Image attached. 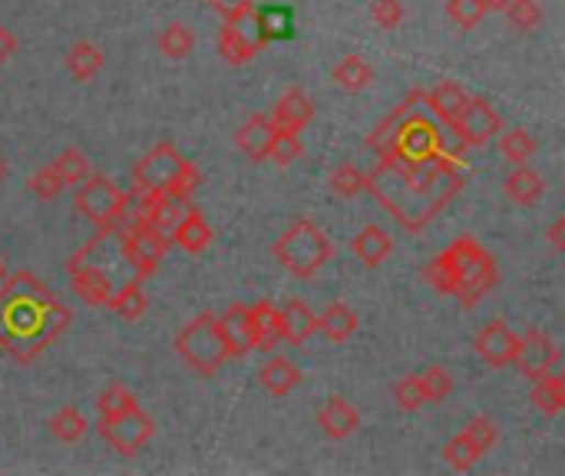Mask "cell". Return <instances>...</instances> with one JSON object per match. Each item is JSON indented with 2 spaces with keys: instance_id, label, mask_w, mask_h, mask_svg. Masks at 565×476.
<instances>
[{
  "instance_id": "15",
  "label": "cell",
  "mask_w": 565,
  "mask_h": 476,
  "mask_svg": "<svg viewBox=\"0 0 565 476\" xmlns=\"http://www.w3.org/2000/svg\"><path fill=\"white\" fill-rule=\"evenodd\" d=\"M215 328H219V337H222L229 357H245L248 351H255L252 314L245 305H232L222 318H215Z\"/></svg>"
},
{
  "instance_id": "19",
  "label": "cell",
  "mask_w": 565,
  "mask_h": 476,
  "mask_svg": "<svg viewBox=\"0 0 565 476\" xmlns=\"http://www.w3.org/2000/svg\"><path fill=\"white\" fill-rule=\"evenodd\" d=\"M361 417L357 410L344 400V397H328L321 407H318V427L324 430V436L331 440H344L357 430Z\"/></svg>"
},
{
  "instance_id": "21",
  "label": "cell",
  "mask_w": 565,
  "mask_h": 476,
  "mask_svg": "<svg viewBox=\"0 0 565 476\" xmlns=\"http://www.w3.org/2000/svg\"><path fill=\"white\" fill-rule=\"evenodd\" d=\"M272 120L268 117H252V120H245L242 126H239V133H235V143H239V150L252 159V163H265L268 159V143H272Z\"/></svg>"
},
{
  "instance_id": "27",
  "label": "cell",
  "mask_w": 565,
  "mask_h": 476,
  "mask_svg": "<svg viewBox=\"0 0 565 476\" xmlns=\"http://www.w3.org/2000/svg\"><path fill=\"white\" fill-rule=\"evenodd\" d=\"M255 21H258V31H262V37H265V44L288 41L291 31H295V14H291V8H285V4L255 8Z\"/></svg>"
},
{
  "instance_id": "31",
  "label": "cell",
  "mask_w": 565,
  "mask_h": 476,
  "mask_svg": "<svg viewBox=\"0 0 565 476\" xmlns=\"http://www.w3.org/2000/svg\"><path fill=\"white\" fill-rule=\"evenodd\" d=\"M420 100H423V93H420V90H413V93H410V97H407V100H403V103H400V107H397V110H394V113H390V117L374 130V136L367 140V146H370L377 156H387V153H390V143H394L397 126H400V123L417 110V103H420Z\"/></svg>"
},
{
  "instance_id": "39",
  "label": "cell",
  "mask_w": 565,
  "mask_h": 476,
  "mask_svg": "<svg viewBox=\"0 0 565 476\" xmlns=\"http://www.w3.org/2000/svg\"><path fill=\"white\" fill-rule=\"evenodd\" d=\"M54 169H57L64 186H80L90 176V163H87V156L80 150H64L60 159L54 163Z\"/></svg>"
},
{
  "instance_id": "38",
  "label": "cell",
  "mask_w": 565,
  "mask_h": 476,
  "mask_svg": "<svg viewBox=\"0 0 565 476\" xmlns=\"http://www.w3.org/2000/svg\"><path fill=\"white\" fill-rule=\"evenodd\" d=\"M499 150L512 166H525L529 156L535 153V140L525 130H509L506 136H499Z\"/></svg>"
},
{
  "instance_id": "12",
  "label": "cell",
  "mask_w": 565,
  "mask_h": 476,
  "mask_svg": "<svg viewBox=\"0 0 565 476\" xmlns=\"http://www.w3.org/2000/svg\"><path fill=\"white\" fill-rule=\"evenodd\" d=\"M450 126H453V133L459 136L463 146L479 150V146H486L502 130V120H499V113L486 100H466Z\"/></svg>"
},
{
  "instance_id": "9",
  "label": "cell",
  "mask_w": 565,
  "mask_h": 476,
  "mask_svg": "<svg viewBox=\"0 0 565 476\" xmlns=\"http://www.w3.org/2000/svg\"><path fill=\"white\" fill-rule=\"evenodd\" d=\"M153 433H156V423H153V417L140 403L123 410V413H117V417H100V436L120 456L140 453L153 440Z\"/></svg>"
},
{
  "instance_id": "16",
  "label": "cell",
  "mask_w": 565,
  "mask_h": 476,
  "mask_svg": "<svg viewBox=\"0 0 565 476\" xmlns=\"http://www.w3.org/2000/svg\"><path fill=\"white\" fill-rule=\"evenodd\" d=\"M476 354L489 364V367H506L512 364V354H516V334L506 328V321H489L479 334H476Z\"/></svg>"
},
{
  "instance_id": "20",
  "label": "cell",
  "mask_w": 565,
  "mask_h": 476,
  "mask_svg": "<svg viewBox=\"0 0 565 476\" xmlns=\"http://www.w3.org/2000/svg\"><path fill=\"white\" fill-rule=\"evenodd\" d=\"M278 324H281V341L288 344H301L318 331V314L304 305V301H285L278 308Z\"/></svg>"
},
{
  "instance_id": "55",
  "label": "cell",
  "mask_w": 565,
  "mask_h": 476,
  "mask_svg": "<svg viewBox=\"0 0 565 476\" xmlns=\"http://www.w3.org/2000/svg\"><path fill=\"white\" fill-rule=\"evenodd\" d=\"M4 278H8V265L0 262V285H4Z\"/></svg>"
},
{
  "instance_id": "7",
  "label": "cell",
  "mask_w": 565,
  "mask_h": 476,
  "mask_svg": "<svg viewBox=\"0 0 565 476\" xmlns=\"http://www.w3.org/2000/svg\"><path fill=\"white\" fill-rule=\"evenodd\" d=\"M166 248H169V235L153 229L143 215H133V219L126 215L120 222V252H123V258L130 262V268H133V275L140 281L149 278L159 268Z\"/></svg>"
},
{
  "instance_id": "18",
  "label": "cell",
  "mask_w": 565,
  "mask_h": 476,
  "mask_svg": "<svg viewBox=\"0 0 565 476\" xmlns=\"http://www.w3.org/2000/svg\"><path fill=\"white\" fill-rule=\"evenodd\" d=\"M272 130H288V133H301L311 120H314V103H311V97L308 93H301V90H288L278 103H275V110H272Z\"/></svg>"
},
{
  "instance_id": "51",
  "label": "cell",
  "mask_w": 565,
  "mask_h": 476,
  "mask_svg": "<svg viewBox=\"0 0 565 476\" xmlns=\"http://www.w3.org/2000/svg\"><path fill=\"white\" fill-rule=\"evenodd\" d=\"M206 4H209L215 14H222V21H229V18H239V14L252 11V8H255V0H206Z\"/></svg>"
},
{
  "instance_id": "10",
  "label": "cell",
  "mask_w": 565,
  "mask_h": 476,
  "mask_svg": "<svg viewBox=\"0 0 565 476\" xmlns=\"http://www.w3.org/2000/svg\"><path fill=\"white\" fill-rule=\"evenodd\" d=\"M219 57L229 64V67H242L248 64L252 57H258L268 44L258 31V21H255V8L239 14V18H229L225 27L219 31Z\"/></svg>"
},
{
  "instance_id": "24",
  "label": "cell",
  "mask_w": 565,
  "mask_h": 476,
  "mask_svg": "<svg viewBox=\"0 0 565 476\" xmlns=\"http://www.w3.org/2000/svg\"><path fill=\"white\" fill-rule=\"evenodd\" d=\"M529 400H532V407H535L539 413H545V417L562 413V410H565V380H562V374H552V370H549V374L535 377V380H532Z\"/></svg>"
},
{
  "instance_id": "41",
  "label": "cell",
  "mask_w": 565,
  "mask_h": 476,
  "mask_svg": "<svg viewBox=\"0 0 565 476\" xmlns=\"http://www.w3.org/2000/svg\"><path fill=\"white\" fill-rule=\"evenodd\" d=\"M136 403H140L136 394H133L130 387H123V384H110V387L97 397L100 417H117V413H123V410H130V407H136Z\"/></svg>"
},
{
  "instance_id": "32",
  "label": "cell",
  "mask_w": 565,
  "mask_h": 476,
  "mask_svg": "<svg viewBox=\"0 0 565 476\" xmlns=\"http://www.w3.org/2000/svg\"><path fill=\"white\" fill-rule=\"evenodd\" d=\"M67 70L77 77V80H93L100 70H103V51L97 47V44H74L70 51H67Z\"/></svg>"
},
{
  "instance_id": "36",
  "label": "cell",
  "mask_w": 565,
  "mask_h": 476,
  "mask_svg": "<svg viewBox=\"0 0 565 476\" xmlns=\"http://www.w3.org/2000/svg\"><path fill=\"white\" fill-rule=\"evenodd\" d=\"M51 430L60 443H77L87 433V417L77 407H60L51 420Z\"/></svg>"
},
{
  "instance_id": "48",
  "label": "cell",
  "mask_w": 565,
  "mask_h": 476,
  "mask_svg": "<svg viewBox=\"0 0 565 476\" xmlns=\"http://www.w3.org/2000/svg\"><path fill=\"white\" fill-rule=\"evenodd\" d=\"M463 436H466L479 453H486V450H492V443H496V423H492L489 417H473V420L463 427Z\"/></svg>"
},
{
  "instance_id": "6",
  "label": "cell",
  "mask_w": 565,
  "mask_h": 476,
  "mask_svg": "<svg viewBox=\"0 0 565 476\" xmlns=\"http://www.w3.org/2000/svg\"><path fill=\"white\" fill-rule=\"evenodd\" d=\"M176 351H179V357H182L196 374H202V377H212V374L229 361L225 344H222L219 328H215V314H209V311L199 314V318H192V321L179 331Z\"/></svg>"
},
{
  "instance_id": "46",
  "label": "cell",
  "mask_w": 565,
  "mask_h": 476,
  "mask_svg": "<svg viewBox=\"0 0 565 476\" xmlns=\"http://www.w3.org/2000/svg\"><path fill=\"white\" fill-rule=\"evenodd\" d=\"M420 387H423L426 403H430V400H433V403H440V400H446V397H450L453 380H450V374H446L443 367H426V370L420 374Z\"/></svg>"
},
{
  "instance_id": "54",
  "label": "cell",
  "mask_w": 565,
  "mask_h": 476,
  "mask_svg": "<svg viewBox=\"0 0 565 476\" xmlns=\"http://www.w3.org/2000/svg\"><path fill=\"white\" fill-rule=\"evenodd\" d=\"M512 4V0H483V8L486 11H506Z\"/></svg>"
},
{
  "instance_id": "37",
  "label": "cell",
  "mask_w": 565,
  "mask_h": 476,
  "mask_svg": "<svg viewBox=\"0 0 565 476\" xmlns=\"http://www.w3.org/2000/svg\"><path fill=\"white\" fill-rule=\"evenodd\" d=\"M301 153H304V146H301V140H298V133H288V130H275V133H272L268 159H272L275 166H291V163L301 159Z\"/></svg>"
},
{
  "instance_id": "5",
  "label": "cell",
  "mask_w": 565,
  "mask_h": 476,
  "mask_svg": "<svg viewBox=\"0 0 565 476\" xmlns=\"http://www.w3.org/2000/svg\"><path fill=\"white\" fill-rule=\"evenodd\" d=\"M275 258L295 275V278H314L318 268H324V262L334 255L328 235L311 222V219H298L278 242H275Z\"/></svg>"
},
{
  "instance_id": "3",
  "label": "cell",
  "mask_w": 565,
  "mask_h": 476,
  "mask_svg": "<svg viewBox=\"0 0 565 476\" xmlns=\"http://www.w3.org/2000/svg\"><path fill=\"white\" fill-rule=\"evenodd\" d=\"M199 169L173 146V143H159L156 150H149L136 169H133V189L136 199H149L159 192H182L192 196L199 186Z\"/></svg>"
},
{
  "instance_id": "29",
  "label": "cell",
  "mask_w": 565,
  "mask_h": 476,
  "mask_svg": "<svg viewBox=\"0 0 565 476\" xmlns=\"http://www.w3.org/2000/svg\"><path fill=\"white\" fill-rule=\"evenodd\" d=\"M502 189H506V196H509L516 206H535V202L542 199V192H545V182H542L539 173H532V169H525V166H516V169L506 176Z\"/></svg>"
},
{
  "instance_id": "22",
  "label": "cell",
  "mask_w": 565,
  "mask_h": 476,
  "mask_svg": "<svg viewBox=\"0 0 565 476\" xmlns=\"http://www.w3.org/2000/svg\"><path fill=\"white\" fill-rule=\"evenodd\" d=\"M258 380L262 387L272 394V397H288L298 384H301V370L288 361V357H268L258 370Z\"/></svg>"
},
{
  "instance_id": "25",
  "label": "cell",
  "mask_w": 565,
  "mask_h": 476,
  "mask_svg": "<svg viewBox=\"0 0 565 476\" xmlns=\"http://www.w3.org/2000/svg\"><path fill=\"white\" fill-rule=\"evenodd\" d=\"M252 314V331H255V351H275L281 341V324H278V308L272 301H258L248 308Z\"/></svg>"
},
{
  "instance_id": "49",
  "label": "cell",
  "mask_w": 565,
  "mask_h": 476,
  "mask_svg": "<svg viewBox=\"0 0 565 476\" xmlns=\"http://www.w3.org/2000/svg\"><path fill=\"white\" fill-rule=\"evenodd\" d=\"M423 278L440 291V295H453V268H450V262L443 258V252L433 258V262H426V272H423Z\"/></svg>"
},
{
  "instance_id": "56",
  "label": "cell",
  "mask_w": 565,
  "mask_h": 476,
  "mask_svg": "<svg viewBox=\"0 0 565 476\" xmlns=\"http://www.w3.org/2000/svg\"><path fill=\"white\" fill-rule=\"evenodd\" d=\"M4 173H8V163H4V159H0V179H4Z\"/></svg>"
},
{
  "instance_id": "50",
  "label": "cell",
  "mask_w": 565,
  "mask_h": 476,
  "mask_svg": "<svg viewBox=\"0 0 565 476\" xmlns=\"http://www.w3.org/2000/svg\"><path fill=\"white\" fill-rule=\"evenodd\" d=\"M370 18H374V24H377L380 31H394V27H400V21H403V4H400V0H374Z\"/></svg>"
},
{
  "instance_id": "23",
  "label": "cell",
  "mask_w": 565,
  "mask_h": 476,
  "mask_svg": "<svg viewBox=\"0 0 565 476\" xmlns=\"http://www.w3.org/2000/svg\"><path fill=\"white\" fill-rule=\"evenodd\" d=\"M351 252H354L367 268H377V265L394 252V242H390V235H387L380 225H364V229L354 235Z\"/></svg>"
},
{
  "instance_id": "34",
  "label": "cell",
  "mask_w": 565,
  "mask_h": 476,
  "mask_svg": "<svg viewBox=\"0 0 565 476\" xmlns=\"http://www.w3.org/2000/svg\"><path fill=\"white\" fill-rule=\"evenodd\" d=\"M370 80H374V70H370L367 60L357 57V54L344 57V60L334 67V84H337L344 93H357V90L370 87Z\"/></svg>"
},
{
  "instance_id": "8",
  "label": "cell",
  "mask_w": 565,
  "mask_h": 476,
  "mask_svg": "<svg viewBox=\"0 0 565 476\" xmlns=\"http://www.w3.org/2000/svg\"><path fill=\"white\" fill-rule=\"evenodd\" d=\"M130 202L133 196L126 189H120L117 182L103 179V176H87L74 196V206L84 219H90L93 225L107 229L117 225L130 215Z\"/></svg>"
},
{
  "instance_id": "1",
  "label": "cell",
  "mask_w": 565,
  "mask_h": 476,
  "mask_svg": "<svg viewBox=\"0 0 565 476\" xmlns=\"http://www.w3.org/2000/svg\"><path fill=\"white\" fill-rule=\"evenodd\" d=\"M463 186L466 176L443 153L423 159L380 156L374 173L364 176V189H370L407 232H423Z\"/></svg>"
},
{
  "instance_id": "11",
  "label": "cell",
  "mask_w": 565,
  "mask_h": 476,
  "mask_svg": "<svg viewBox=\"0 0 565 476\" xmlns=\"http://www.w3.org/2000/svg\"><path fill=\"white\" fill-rule=\"evenodd\" d=\"M440 153V130L423 117V113H410L397 133H394V143H390V153L387 156H400V159H423V156H436Z\"/></svg>"
},
{
  "instance_id": "47",
  "label": "cell",
  "mask_w": 565,
  "mask_h": 476,
  "mask_svg": "<svg viewBox=\"0 0 565 476\" xmlns=\"http://www.w3.org/2000/svg\"><path fill=\"white\" fill-rule=\"evenodd\" d=\"M394 400H397V407H400V410L417 413V410L426 403L423 387H420V377H403V380H397V387H394Z\"/></svg>"
},
{
  "instance_id": "30",
  "label": "cell",
  "mask_w": 565,
  "mask_h": 476,
  "mask_svg": "<svg viewBox=\"0 0 565 476\" xmlns=\"http://www.w3.org/2000/svg\"><path fill=\"white\" fill-rule=\"evenodd\" d=\"M318 331H324L328 341L344 344V341H351L354 331H357V314H354L344 301H334V305H328L324 314L318 318Z\"/></svg>"
},
{
  "instance_id": "14",
  "label": "cell",
  "mask_w": 565,
  "mask_h": 476,
  "mask_svg": "<svg viewBox=\"0 0 565 476\" xmlns=\"http://www.w3.org/2000/svg\"><path fill=\"white\" fill-rule=\"evenodd\" d=\"M136 202H140V212L136 215H143L153 229H159L166 235H173V229L192 212V202L182 192H159V196L136 199Z\"/></svg>"
},
{
  "instance_id": "13",
  "label": "cell",
  "mask_w": 565,
  "mask_h": 476,
  "mask_svg": "<svg viewBox=\"0 0 565 476\" xmlns=\"http://www.w3.org/2000/svg\"><path fill=\"white\" fill-rule=\"evenodd\" d=\"M512 364L519 367L522 377L535 380L542 374H549L555 364H558V347L549 334L542 331H525L522 337H516V354H512Z\"/></svg>"
},
{
  "instance_id": "40",
  "label": "cell",
  "mask_w": 565,
  "mask_h": 476,
  "mask_svg": "<svg viewBox=\"0 0 565 476\" xmlns=\"http://www.w3.org/2000/svg\"><path fill=\"white\" fill-rule=\"evenodd\" d=\"M502 14H506L509 24H512L516 31H522V34H532V31L542 27V11H539L535 0H512V4H509Z\"/></svg>"
},
{
  "instance_id": "35",
  "label": "cell",
  "mask_w": 565,
  "mask_h": 476,
  "mask_svg": "<svg viewBox=\"0 0 565 476\" xmlns=\"http://www.w3.org/2000/svg\"><path fill=\"white\" fill-rule=\"evenodd\" d=\"M159 51L169 57V60H186L192 51H196V37L186 24H169L163 27L159 34Z\"/></svg>"
},
{
  "instance_id": "33",
  "label": "cell",
  "mask_w": 565,
  "mask_h": 476,
  "mask_svg": "<svg viewBox=\"0 0 565 476\" xmlns=\"http://www.w3.org/2000/svg\"><path fill=\"white\" fill-rule=\"evenodd\" d=\"M107 308H113V311H117L120 318H126V321H140V318L146 314V308H149L140 278H133V281H126L120 291H113V298H110Z\"/></svg>"
},
{
  "instance_id": "45",
  "label": "cell",
  "mask_w": 565,
  "mask_h": 476,
  "mask_svg": "<svg viewBox=\"0 0 565 476\" xmlns=\"http://www.w3.org/2000/svg\"><path fill=\"white\" fill-rule=\"evenodd\" d=\"M27 189H31V196H34V199L51 202V199H57V196H60L64 182H60V176H57V169H54V166H44V169H37V173L31 176Z\"/></svg>"
},
{
  "instance_id": "42",
  "label": "cell",
  "mask_w": 565,
  "mask_h": 476,
  "mask_svg": "<svg viewBox=\"0 0 565 476\" xmlns=\"http://www.w3.org/2000/svg\"><path fill=\"white\" fill-rule=\"evenodd\" d=\"M446 14H450V21H453L459 31H473V27H479V21L486 18V8H483V0H450V4H446Z\"/></svg>"
},
{
  "instance_id": "43",
  "label": "cell",
  "mask_w": 565,
  "mask_h": 476,
  "mask_svg": "<svg viewBox=\"0 0 565 476\" xmlns=\"http://www.w3.org/2000/svg\"><path fill=\"white\" fill-rule=\"evenodd\" d=\"M331 189H334V196H341V199H354V196L364 189V173H361L354 163H341V166L331 173Z\"/></svg>"
},
{
  "instance_id": "44",
  "label": "cell",
  "mask_w": 565,
  "mask_h": 476,
  "mask_svg": "<svg viewBox=\"0 0 565 476\" xmlns=\"http://www.w3.org/2000/svg\"><path fill=\"white\" fill-rule=\"evenodd\" d=\"M443 456H446V463H450V466H456V469H463V473H466V469H473V466H476V460H479L483 453H479V450H476L463 433H456L453 440H446Z\"/></svg>"
},
{
  "instance_id": "52",
  "label": "cell",
  "mask_w": 565,
  "mask_h": 476,
  "mask_svg": "<svg viewBox=\"0 0 565 476\" xmlns=\"http://www.w3.org/2000/svg\"><path fill=\"white\" fill-rule=\"evenodd\" d=\"M14 51H18V41H14V34L0 24V64H8L11 57H14Z\"/></svg>"
},
{
  "instance_id": "2",
  "label": "cell",
  "mask_w": 565,
  "mask_h": 476,
  "mask_svg": "<svg viewBox=\"0 0 565 476\" xmlns=\"http://www.w3.org/2000/svg\"><path fill=\"white\" fill-rule=\"evenodd\" d=\"M67 324L70 308H64L31 272H18L0 285V347L18 364H31L44 354L67 331Z\"/></svg>"
},
{
  "instance_id": "26",
  "label": "cell",
  "mask_w": 565,
  "mask_h": 476,
  "mask_svg": "<svg viewBox=\"0 0 565 476\" xmlns=\"http://www.w3.org/2000/svg\"><path fill=\"white\" fill-rule=\"evenodd\" d=\"M173 242H176L182 252H189V255H202V252L212 245V229H209V222L192 209V212L173 229Z\"/></svg>"
},
{
  "instance_id": "4",
  "label": "cell",
  "mask_w": 565,
  "mask_h": 476,
  "mask_svg": "<svg viewBox=\"0 0 565 476\" xmlns=\"http://www.w3.org/2000/svg\"><path fill=\"white\" fill-rule=\"evenodd\" d=\"M443 258L453 268V298H459L463 308H473L486 291H492L499 272L486 248H479L476 239L463 235L450 248H443Z\"/></svg>"
},
{
  "instance_id": "28",
  "label": "cell",
  "mask_w": 565,
  "mask_h": 476,
  "mask_svg": "<svg viewBox=\"0 0 565 476\" xmlns=\"http://www.w3.org/2000/svg\"><path fill=\"white\" fill-rule=\"evenodd\" d=\"M423 100H426V107L436 113V120L450 126L469 97H466V90H463L459 84H453V80H443V84H440V87H433V90H430Z\"/></svg>"
},
{
  "instance_id": "53",
  "label": "cell",
  "mask_w": 565,
  "mask_h": 476,
  "mask_svg": "<svg viewBox=\"0 0 565 476\" xmlns=\"http://www.w3.org/2000/svg\"><path fill=\"white\" fill-rule=\"evenodd\" d=\"M549 245L555 252H565V219H555L552 229H549Z\"/></svg>"
},
{
  "instance_id": "17",
  "label": "cell",
  "mask_w": 565,
  "mask_h": 476,
  "mask_svg": "<svg viewBox=\"0 0 565 476\" xmlns=\"http://www.w3.org/2000/svg\"><path fill=\"white\" fill-rule=\"evenodd\" d=\"M70 281L80 301H87L90 308H107L113 298V281L100 265H70Z\"/></svg>"
}]
</instances>
